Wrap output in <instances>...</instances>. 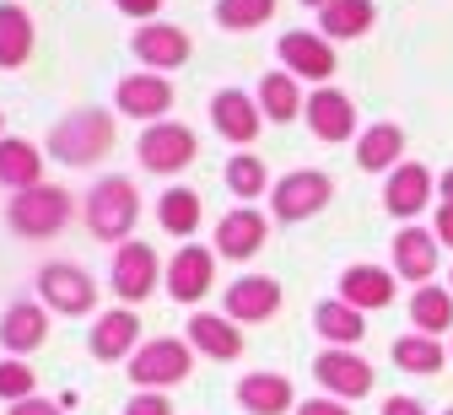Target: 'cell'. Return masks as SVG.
<instances>
[{"label": "cell", "instance_id": "6da1fadb", "mask_svg": "<svg viewBox=\"0 0 453 415\" xmlns=\"http://www.w3.org/2000/svg\"><path fill=\"white\" fill-rule=\"evenodd\" d=\"M113 146V113L108 108H71L60 125L49 130V157L65 167H92Z\"/></svg>", "mask_w": 453, "mask_h": 415}, {"label": "cell", "instance_id": "7a4b0ae2", "mask_svg": "<svg viewBox=\"0 0 453 415\" xmlns=\"http://www.w3.org/2000/svg\"><path fill=\"white\" fill-rule=\"evenodd\" d=\"M81 216H87V232L97 237V243H130V232L141 221V195H135V184L125 173H108V178L92 184Z\"/></svg>", "mask_w": 453, "mask_h": 415}, {"label": "cell", "instance_id": "3957f363", "mask_svg": "<svg viewBox=\"0 0 453 415\" xmlns=\"http://www.w3.org/2000/svg\"><path fill=\"white\" fill-rule=\"evenodd\" d=\"M125 373H130V383L135 388H173V383H184L189 373H195V345L189 340H173V334H151V340H141V350L125 362Z\"/></svg>", "mask_w": 453, "mask_h": 415}, {"label": "cell", "instance_id": "277c9868", "mask_svg": "<svg viewBox=\"0 0 453 415\" xmlns=\"http://www.w3.org/2000/svg\"><path fill=\"white\" fill-rule=\"evenodd\" d=\"M71 211H76V205H71V195H65L60 184H33V189L12 195L6 221H12V232H17V237H27V243H43V237L65 232Z\"/></svg>", "mask_w": 453, "mask_h": 415}, {"label": "cell", "instance_id": "5b68a950", "mask_svg": "<svg viewBox=\"0 0 453 415\" xmlns=\"http://www.w3.org/2000/svg\"><path fill=\"white\" fill-rule=\"evenodd\" d=\"M329 200H334V178L319 173V167H297V173H287V178L270 189V216H275L280 227H297V221L319 216Z\"/></svg>", "mask_w": 453, "mask_h": 415}, {"label": "cell", "instance_id": "8992f818", "mask_svg": "<svg viewBox=\"0 0 453 415\" xmlns=\"http://www.w3.org/2000/svg\"><path fill=\"white\" fill-rule=\"evenodd\" d=\"M38 303L49 313H60V319H87L97 308V281L81 270V265H65V259H54L38 270Z\"/></svg>", "mask_w": 453, "mask_h": 415}, {"label": "cell", "instance_id": "52a82bcc", "mask_svg": "<svg viewBox=\"0 0 453 415\" xmlns=\"http://www.w3.org/2000/svg\"><path fill=\"white\" fill-rule=\"evenodd\" d=\"M313 378H319V388L329 399H367L372 383H378L372 362H367V356H357L351 345H324L313 356Z\"/></svg>", "mask_w": 453, "mask_h": 415}, {"label": "cell", "instance_id": "ba28073f", "mask_svg": "<svg viewBox=\"0 0 453 415\" xmlns=\"http://www.w3.org/2000/svg\"><path fill=\"white\" fill-rule=\"evenodd\" d=\"M162 275H167V265L157 259V249L130 237V243H119V254H113L108 286H113V296H119L125 308H135V303H146V296L162 286Z\"/></svg>", "mask_w": 453, "mask_h": 415}, {"label": "cell", "instance_id": "9c48e42d", "mask_svg": "<svg viewBox=\"0 0 453 415\" xmlns=\"http://www.w3.org/2000/svg\"><path fill=\"white\" fill-rule=\"evenodd\" d=\"M135 157H141L146 173H184V167L200 157V141H195L189 125H173V119H162V125H146V130H141Z\"/></svg>", "mask_w": 453, "mask_h": 415}, {"label": "cell", "instance_id": "30bf717a", "mask_svg": "<svg viewBox=\"0 0 453 415\" xmlns=\"http://www.w3.org/2000/svg\"><path fill=\"white\" fill-rule=\"evenodd\" d=\"M216 286V249H200V243H184L173 259H167V275H162V291L173 303H200V296Z\"/></svg>", "mask_w": 453, "mask_h": 415}, {"label": "cell", "instance_id": "8fae6325", "mask_svg": "<svg viewBox=\"0 0 453 415\" xmlns=\"http://www.w3.org/2000/svg\"><path fill=\"white\" fill-rule=\"evenodd\" d=\"M221 313L233 319L238 329L243 324H270L280 313V281L275 275H238L221 296Z\"/></svg>", "mask_w": 453, "mask_h": 415}, {"label": "cell", "instance_id": "7c38bea8", "mask_svg": "<svg viewBox=\"0 0 453 415\" xmlns=\"http://www.w3.org/2000/svg\"><path fill=\"white\" fill-rule=\"evenodd\" d=\"M437 232H426V227H405V232H394V243H388V270L400 275V281H411V286H432V275H437Z\"/></svg>", "mask_w": 453, "mask_h": 415}, {"label": "cell", "instance_id": "4fadbf2b", "mask_svg": "<svg viewBox=\"0 0 453 415\" xmlns=\"http://www.w3.org/2000/svg\"><path fill=\"white\" fill-rule=\"evenodd\" d=\"M211 125L221 130V141L254 146V141H259V125H265V108H259V97H249L243 87H221V92L211 97Z\"/></svg>", "mask_w": 453, "mask_h": 415}, {"label": "cell", "instance_id": "5bb4252c", "mask_svg": "<svg viewBox=\"0 0 453 415\" xmlns=\"http://www.w3.org/2000/svg\"><path fill=\"white\" fill-rule=\"evenodd\" d=\"M265 237H270V216L265 211H254V205H238V211H226L221 221H216V259H254L259 249H265Z\"/></svg>", "mask_w": 453, "mask_h": 415}, {"label": "cell", "instance_id": "9a60e30c", "mask_svg": "<svg viewBox=\"0 0 453 415\" xmlns=\"http://www.w3.org/2000/svg\"><path fill=\"white\" fill-rule=\"evenodd\" d=\"M113 103H119V113L141 119V125H162L167 108H173V81L157 76V71H135L113 87Z\"/></svg>", "mask_w": 453, "mask_h": 415}, {"label": "cell", "instance_id": "2e32d148", "mask_svg": "<svg viewBox=\"0 0 453 415\" xmlns=\"http://www.w3.org/2000/svg\"><path fill=\"white\" fill-rule=\"evenodd\" d=\"M87 350L97 356V362H130V356L141 350V313L135 308H108L103 319H92Z\"/></svg>", "mask_w": 453, "mask_h": 415}, {"label": "cell", "instance_id": "e0dca14e", "mask_svg": "<svg viewBox=\"0 0 453 415\" xmlns=\"http://www.w3.org/2000/svg\"><path fill=\"white\" fill-rule=\"evenodd\" d=\"M280 65H287V76H303V81H329L334 76V65H340V59H334V43L324 38V33H287V38H280Z\"/></svg>", "mask_w": 453, "mask_h": 415}, {"label": "cell", "instance_id": "ac0fdd59", "mask_svg": "<svg viewBox=\"0 0 453 415\" xmlns=\"http://www.w3.org/2000/svg\"><path fill=\"white\" fill-rule=\"evenodd\" d=\"M432 184H437V178L421 162H400V167L388 173V184H383V211L394 221H416L432 205Z\"/></svg>", "mask_w": 453, "mask_h": 415}, {"label": "cell", "instance_id": "d6986e66", "mask_svg": "<svg viewBox=\"0 0 453 415\" xmlns=\"http://www.w3.org/2000/svg\"><path fill=\"white\" fill-rule=\"evenodd\" d=\"M394 291H400V275L383 270V265H346V270H340V303H351L357 313L388 308Z\"/></svg>", "mask_w": 453, "mask_h": 415}, {"label": "cell", "instance_id": "ffe728a7", "mask_svg": "<svg viewBox=\"0 0 453 415\" xmlns=\"http://www.w3.org/2000/svg\"><path fill=\"white\" fill-rule=\"evenodd\" d=\"M130 49H135V59H146V71L162 76V71H179L189 59V33L173 22H146V27H135Z\"/></svg>", "mask_w": 453, "mask_h": 415}, {"label": "cell", "instance_id": "44dd1931", "mask_svg": "<svg viewBox=\"0 0 453 415\" xmlns=\"http://www.w3.org/2000/svg\"><path fill=\"white\" fill-rule=\"evenodd\" d=\"M303 119H308V130H313L319 141H329V146L357 135V103H351L346 92H334V87H319V92L308 97Z\"/></svg>", "mask_w": 453, "mask_h": 415}, {"label": "cell", "instance_id": "7402d4cb", "mask_svg": "<svg viewBox=\"0 0 453 415\" xmlns=\"http://www.w3.org/2000/svg\"><path fill=\"white\" fill-rule=\"evenodd\" d=\"M238 410H249V415H292L297 388H292L287 373H243L238 378Z\"/></svg>", "mask_w": 453, "mask_h": 415}, {"label": "cell", "instance_id": "603a6c76", "mask_svg": "<svg viewBox=\"0 0 453 415\" xmlns=\"http://www.w3.org/2000/svg\"><path fill=\"white\" fill-rule=\"evenodd\" d=\"M49 340V308L43 303H12L6 313H0V345H6V356H33L43 350Z\"/></svg>", "mask_w": 453, "mask_h": 415}, {"label": "cell", "instance_id": "cb8c5ba5", "mask_svg": "<svg viewBox=\"0 0 453 415\" xmlns=\"http://www.w3.org/2000/svg\"><path fill=\"white\" fill-rule=\"evenodd\" d=\"M189 345L205 356V362H238L243 356V329L226 313H195L189 319Z\"/></svg>", "mask_w": 453, "mask_h": 415}, {"label": "cell", "instance_id": "d4e9b609", "mask_svg": "<svg viewBox=\"0 0 453 415\" xmlns=\"http://www.w3.org/2000/svg\"><path fill=\"white\" fill-rule=\"evenodd\" d=\"M0 184H6L12 195L43 184V151L17 141V135H0Z\"/></svg>", "mask_w": 453, "mask_h": 415}, {"label": "cell", "instance_id": "484cf974", "mask_svg": "<svg viewBox=\"0 0 453 415\" xmlns=\"http://www.w3.org/2000/svg\"><path fill=\"white\" fill-rule=\"evenodd\" d=\"M411 329L416 334H432V340H442V334H453V291L448 286H416V296H411Z\"/></svg>", "mask_w": 453, "mask_h": 415}, {"label": "cell", "instance_id": "4316f807", "mask_svg": "<svg viewBox=\"0 0 453 415\" xmlns=\"http://www.w3.org/2000/svg\"><path fill=\"white\" fill-rule=\"evenodd\" d=\"M372 22H378V6H372V0H329V6L319 12V33H324L329 43L362 38V33H372Z\"/></svg>", "mask_w": 453, "mask_h": 415}, {"label": "cell", "instance_id": "83f0119b", "mask_svg": "<svg viewBox=\"0 0 453 415\" xmlns=\"http://www.w3.org/2000/svg\"><path fill=\"white\" fill-rule=\"evenodd\" d=\"M313 329L324 334V345H351V350H357V340L367 334V313H357L351 303L329 296V303L313 308Z\"/></svg>", "mask_w": 453, "mask_h": 415}, {"label": "cell", "instance_id": "f1b7e54d", "mask_svg": "<svg viewBox=\"0 0 453 415\" xmlns=\"http://www.w3.org/2000/svg\"><path fill=\"white\" fill-rule=\"evenodd\" d=\"M27 54H33V17L17 0H0V71L27 65Z\"/></svg>", "mask_w": 453, "mask_h": 415}, {"label": "cell", "instance_id": "f546056e", "mask_svg": "<svg viewBox=\"0 0 453 415\" xmlns=\"http://www.w3.org/2000/svg\"><path fill=\"white\" fill-rule=\"evenodd\" d=\"M400 157H405V130L400 125H367V135L357 141V167L362 173H394L400 167Z\"/></svg>", "mask_w": 453, "mask_h": 415}, {"label": "cell", "instance_id": "4dcf8cb0", "mask_svg": "<svg viewBox=\"0 0 453 415\" xmlns=\"http://www.w3.org/2000/svg\"><path fill=\"white\" fill-rule=\"evenodd\" d=\"M394 367H400V373H416V378H437L442 373V362H448V350H442V340H432V334H400V340H394Z\"/></svg>", "mask_w": 453, "mask_h": 415}, {"label": "cell", "instance_id": "1f68e13d", "mask_svg": "<svg viewBox=\"0 0 453 415\" xmlns=\"http://www.w3.org/2000/svg\"><path fill=\"white\" fill-rule=\"evenodd\" d=\"M259 108H265V119H275V125H292V119L308 108V97L297 92V76L270 71V76L259 81Z\"/></svg>", "mask_w": 453, "mask_h": 415}, {"label": "cell", "instance_id": "d6a6232c", "mask_svg": "<svg viewBox=\"0 0 453 415\" xmlns=\"http://www.w3.org/2000/svg\"><path fill=\"white\" fill-rule=\"evenodd\" d=\"M200 216H205V205H200L195 189H162V200H157V221H162V232L189 237V232L200 227Z\"/></svg>", "mask_w": 453, "mask_h": 415}, {"label": "cell", "instance_id": "836d02e7", "mask_svg": "<svg viewBox=\"0 0 453 415\" xmlns=\"http://www.w3.org/2000/svg\"><path fill=\"white\" fill-rule=\"evenodd\" d=\"M226 189H233L238 200H259V195H270L275 184H270V173H265V162H259V157L238 151L233 162H226Z\"/></svg>", "mask_w": 453, "mask_h": 415}, {"label": "cell", "instance_id": "e575fe53", "mask_svg": "<svg viewBox=\"0 0 453 415\" xmlns=\"http://www.w3.org/2000/svg\"><path fill=\"white\" fill-rule=\"evenodd\" d=\"M275 17V0H216V22L226 33H254Z\"/></svg>", "mask_w": 453, "mask_h": 415}, {"label": "cell", "instance_id": "d590c367", "mask_svg": "<svg viewBox=\"0 0 453 415\" xmlns=\"http://www.w3.org/2000/svg\"><path fill=\"white\" fill-rule=\"evenodd\" d=\"M38 394V378L33 367L22 362V356H12V362H0V404H22Z\"/></svg>", "mask_w": 453, "mask_h": 415}, {"label": "cell", "instance_id": "8d00e7d4", "mask_svg": "<svg viewBox=\"0 0 453 415\" xmlns=\"http://www.w3.org/2000/svg\"><path fill=\"white\" fill-rule=\"evenodd\" d=\"M125 415H173V399L157 394V388H135L130 404H125Z\"/></svg>", "mask_w": 453, "mask_h": 415}, {"label": "cell", "instance_id": "74e56055", "mask_svg": "<svg viewBox=\"0 0 453 415\" xmlns=\"http://www.w3.org/2000/svg\"><path fill=\"white\" fill-rule=\"evenodd\" d=\"M65 399H43V394H33V399H22V404H6V415H71V410H60Z\"/></svg>", "mask_w": 453, "mask_h": 415}, {"label": "cell", "instance_id": "f35d334b", "mask_svg": "<svg viewBox=\"0 0 453 415\" xmlns=\"http://www.w3.org/2000/svg\"><path fill=\"white\" fill-rule=\"evenodd\" d=\"M292 415H351V404H346V399H324V394H319V399H297V410H292Z\"/></svg>", "mask_w": 453, "mask_h": 415}, {"label": "cell", "instance_id": "ab89813d", "mask_svg": "<svg viewBox=\"0 0 453 415\" xmlns=\"http://www.w3.org/2000/svg\"><path fill=\"white\" fill-rule=\"evenodd\" d=\"M378 415H426V404L411 399V394H388V399L378 404Z\"/></svg>", "mask_w": 453, "mask_h": 415}, {"label": "cell", "instance_id": "60d3db41", "mask_svg": "<svg viewBox=\"0 0 453 415\" xmlns=\"http://www.w3.org/2000/svg\"><path fill=\"white\" fill-rule=\"evenodd\" d=\"M432 232H437V243H442V249H453V205H448V200L437 205V221H432Z\"/></svg>", "mask_w": 453, "mask_h": 415}, {"label": "cell", "instance_id": "b9f144b4", "mask_svg": "<svg viewBox=\"0 0 453 415\" xmlns=\"http://www.w3.org/2000/svg\"><path fill=\"white\" fill-rule=\"evenodd\" d=\"M113 6H119L125 17H157V12H162V0H113Z\"/></svg>", "mask_w": 453, "mask_h": 415}, {"label": "cell", "instance_id": "7bdbcfd3", "mask_svg": "<svg viewBox=\"0 0 453 415\" xmlns=\"http://www.w3.org/2000/svg\"><path fill=\"white\" fill-rule=\"evenodd\" d=\"M437 189H442V200H448V205H453V167H448V173H442V178H437Z\"/></svg>", "mask_w": 453, "mask_h": 415}, {"label": "cell", "instance_id": "ee69618b", "mask_svg": "<svg viewBox=\"0 0 453 415\" xmlns=\"http://www.w3.org/2000/svg\"><path fill=\"white\" fill-rule=\"evenodd\" d=\"M303 6H319V12H324V6H329V0H303Z\"/></svg>", "mask_w": 453, "mask_h": 415}, {"label": "cell", "instance_id": "f6af8a7d", "mask_svg": "<svg viewBox=\"0 0 453 415\" xmlns=\"http://www.w3.org/2000/svg\"><path fill=\"white\" fill-rule=\"evenodd\" d=\"M0 130H6V113H0Z\"/></svg>", "mask_w": 453, "mask_h": 415}, {"label": "cell", "instance_id": "bcb514c9", "mask_svg": "<svg viewBox=\"0 0 453 415\" xmlns=\"http://www.w3.org/2000/svg\"><path fill=\"white\" fill-rule=\"evenodd\" d=\"M448 291H453V275H448Z\"/></svg>", "mask_w": 453, "mask_h": 415}, {"label": "cell", "instance_id": "7dc6e473", "mask_svg": "<svg viewBox=\"0 0 453 415\" xmlns=\"http://www.w3.org/2000/svg\"><path fill=\"white\" fill-rule=\"evenodd\" d=\"M442 415H453V410H442Z\"/></svg>", "mask_w": 453, "mask_h": 415}]
</instances>
